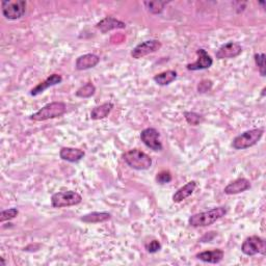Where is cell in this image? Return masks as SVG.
<instances>
[{
	"label": "cell",
	"instance_id": "1",
	"mask_svg": "<svg viewBox=\"0 0 266 266\" xmlns=\"http://www.w3.org/2000/svg\"><path fill=\"white\" fill-rule=\"evenodd\" d=\"M227 214V209L225 207H215L208 211L200 212L192 215L188 219L189 226L200 228L213 225L215 221L220 219Z\"/></svg>",
	"mask_w": 266,
	"mask_h": 266
},
{
	"label": "cell",
	"instance_id": "2",
	"mask_svg": "<svg viewBox=\"0 0 266 266\" xmlns=\"http://www.w3.org/2000/svg\"><path fill=\"white\" fill-rule=\"evenodd\" d=\"M67 111V105L64 102H51L40 110H37L35 113L30 116V120L35 122H43L51 119L60 118L64 116Z\"/></svg>",
	"mask_w": 266,
	"mask_h": 266
},
{
	"label": "cell",
	"instance_id": "3",
	"mask_svg": "<svg viewBox=\"0 0 266 266\" xmlns=\"http://www.w3.org/2000/svg\"><path fill=\"white\" fill-rule=\"evenodd\" d=\"M123 158L131 168L137 170H146L152 165L151 157L139 149H133L126 152Z\"/></svg>",
	"mask_w": 266,
	"mask_h": 266
},
{
	"label": "cell",
	"instance_id": "4",
	"mask_svg": "<svg viewBox=\"0 0 266 266\" xmlns=\"http://www.w3.org/2000/svg\"><path fill=\"white\" fill-rule=\"evenodd\" d=\"M263 129L261 128H256V129H251L248 131H244L241 135L237 136L233 142H232V147L235 150H244L251 148L258 144V142L262 139L263 137Z\"/></svg>",
	"mask_w": 266,
	"mask_h": 266
},
{
	"label": "cell",
	"instance_id": "5",
	"mask_svg": "<svg viewBox=\"0 0 266 266\" xmlns=\"http://www.w3.org/2000/svg\"><path fill=\"white\" fill-rule=\"evenodd\" d=\"M82 202V197L76 192H60L55 193L51 197V205L54 208H65L76 206Z\"/></svg>",
	"mask_w": 266,
	"mask_h": 266
},
{
	"label": "cell",
	"instance_id": "6",
	"mask_svg": "<svg viewBox=\"0 0 266 266\" xmlns=\"http://www.w3.org/2000/svg\"><path fill=\"white\" fill-rule=\"evenodd\" d=\"M3 15L9 20H17L24 16L26 2L24 0H4L2 3Z\"/></svg>",
	"mask_w": 266,
	"mask_h": 266
},
{
	"label": "cell",
	"instance_id": "7",
	"mask_svg": "<svg viewBox=\"0 0 266 266\" xmlns=\"http://www.w3.org/2000/svg\"><path fill=\"white\" fill-rule=\"evenodd\" d=\"M241 252L246 256H255V255H265L266 254V241L257 236H250L246 238L242 245Z\"/></svg>",
	"mask_w": 266,
	"mask_h": 266
},
{
	"label": "cell",
	"instance_id": "8",
	"mask_svg": "<svg viewBox=\"0 0 266 266\" xmlns=\"http://www.w3.org/2000/svg\"><path fill=\"white\" fill-rule=\"evenodd\" d=\"M161 46L162 44L158 40H148V41L142 42L141 44H139L138 46L133 48V50L131 51V56L133 59L140 60L151 53H154L158 51L161 48Z\"/></svg>",
	"mask_w": 266,
	"mask_h": 266
},
{
	"label": "cell",
	"instance_id": "9",
	"mask_svg": "<svg viewBox=\"0 0 266 266\" xmlns=\"http://www.w3.org/2000/svg\"><path fill=\"white\" fill-rule=\"evenodd\" d=\"M142 142L153 151H162L163 146L160 141V133L155 128H146L141 133Z\"/></svg>",
	"mask_w": 266,
	"mask_h": 266
},
{
	"label": "cell",
	"instance_id": "10",
	"mask_svg": "<svg viewBox=\"0 0 266 266\" xmlns=\"http://www.w3.org/2000/svg\"><path fill=\"white\" fill-rule=\"evenodd\" d=\"M242 53V47L237 42H228L221 45L215 53L216 59L226 60V59H235Z\"/></svg>",
	"mask_w": 266,
	"mask_h": 266
},
{
	"label": "cell",
	"instance_id": "11",
	"mask_svg": "<svg viewBox=\"0 0 266 266\" xmlns=\"http://www.w3.org/2000/svg\"><path fill=\"white\" fill-rule=\"evenodd\" d=\"M197 54H198V60L195 63L188 64L186 66L187 70L189 71L205 70V69H209L213 65V60L211 59V56L208 54V52L205 49L203 48L198 49Z\"/></svg>",
	"mask_w": 266,
	"mask_h": 266
},
{
	"label": "cell",
	"instance_id": "12",
	"mask_svg": "<svg viewBox=\"0 0 266 266\" xmlns=\"http://www.w3.org/2000/svg\"><path fill=\"white\" fill-rule=\"evenodd\" d=\"M252 187L250 180L245 178H238L231 182L230 184H228L225 189L224 193L228 196H233V195H238L241 193H244Z\"/></svg>",
	"mask_w": 266,
	"mask_h": 266
},
{
	"label": "cell",
	"instance_id": "13",
	"mask_svg": "<svg viewBox=\"0 0 266 266\" xmlns=\"http://www.w3.org/2000/svg\"><path fill=\"white\" fill-rule=\"evenodd\" d=\"M63 81V77L59 74H52L50 75L47 79L40 82L37 85H35L31 91L30 95L33 97L39 96L42 93H44L46 90H48L51 86H54L56 84H60Z\"/></svg>",
	"mask_w": 266,
	"mask_h": 266
},
{
	"label": "cell",
	"instance_id": "14",
	"mask_svg": "<svg viewBox=\"0 0 266 266\" xmlns=\"http://www.w3.org/2000/svg\"><path fill=\"white\" fill-rule=\"evenodd\" d=\"M99 63H100V58L98 55L87 53L79 56V58L76 60L75 67L78 71H84L96 67Z\"/></svg>",
	"mask_w": 266,
	"mask_h": 266
},
{
	"label": "cell",
	"instance_id": "15",
	"mask_svg": "<svg viewBox=\"0 0 266 266\" xmlns=\"http://www.w3.org/2000/svg\"><path fill=\"white\" fill-rule=\"evenodd\" d=\"M85 156L83 150L77 148L64 147L60 151V157L68 162H78Z\"/></svg>",
	"mask_w": 266,
	"mask_h": 266
},
{
	"label": "cell",
	"instance_id": "16",
	"mask_svg": "<svg viewBox=\"0 0 266 266\" xmlns=\"http://www.w3.org/2000/svg\"><path fill=\"white\" fill-rule=\"evenodd\" d=\"M96 27L102 33H106L113 29H124L126 28V24L123 21H120L113 17H106L103 19V20L97 23Z\"/></svg>",
	"mask_w": 266,
	"mask_h": 266
},
{
	"label": "cell",
	"instance_id": "17",
	"mask_svg": "<svg viewBox=\"0 0 266 266\" xmlns=\"http://www.w3.org/2000/svg\"><path fill=\"white\" fill-rule=\"evenodd\" d=\"M225 256V253L220 249H215L212 251H205L202 253H199L196 255V258L205 262V263H210V264H217L223 261Z\"/></svg>",
	"mask_w": 266,
	"mask_h": 266
},
{
	"label": "cell",
	"instance_id": "18",
	"mask_svg": "<svg viewBox=\"0 0 266 266\" xmlns=\"http://www.w3.org/2000/svg\"><path fill=\"white\" fill-rule=\"evenodd\" d=\"M197 188V182L191 181L186 183L184 186L179 188L178 191L173 195V202L174 203H181L182 201L186 200L191 197Z\"/></svg>",
	"mask_w": 266,
	"mask_h": 266
},
{
	"label": "cell",
	"instance_id": "19",
	"mask_svg": "<svg viewBox=\"0 0 266 266\" xmlns=\"http://www.w3.org/2000/svg\"><path fill=\"white\" fill-rule=\"evenodd\" d=\"M112 108H113V104L111 102H106L99 106L94 107L91 111V119L94 121L103 120L108 117Z\"/></svg>",
	"mask_w": 266,
	"mask_h": 266
},
{
	"label": "cell",
	"instance_id": "20",
	"mask_svg": "<svg viewBox=\"0 0 266 266\" xmlns=\"http://www.w3.org/2000/svg\"><path fill=\"white\" fill-rule=\"evenodd\" d=\"M153 79L158 85L165 86L177 79V72L174 70H167L155 75Z\"/></svg>",
	"mask_w": 266,
	"mask_h": 266
},
{
	"label": "cell",
	"instance_id": "21",
	"mask_svg": "<svg viewBox=\"0 0 266 266\" xmlns=\"http://www.w3.org/2000/svg\"><path fill=\"white\" fill-rule=\"evenodd\" d=\"M111 218V214L108 212H92L80 217V220L85 224H99L109 220Z\"/></svg>",
	"mask_w": 266,
	"mask_h": 266
},
{
	"label": "cell",
	"instance_id": "22",
	"mask_svg": "<svg viewBox=\"0 0 266 266\" xmlns=\"http://www.w3.org/2000/svg\"><path fill=\"white\" fill-rule=\"evenodd\" d=\"M95 93H96V86H95L92 82H87L86 84L82 85L77 90V92L75 93V95L79 98H91L94 96Z\"/></svg>",
	"mask_w": 266,
	"mask_h": 266
},
{
	"label": "cell",
	"instance_id": "23",
	"mask_svg": "<svg viewBox=\"0 0 266 266\" xmlns=\"http://www.w3.org/2000/svg\"><path fill=\"white\" fill-rule=\"evenodd\" d=\"M144 5L146 6V8L148 9V11L153 14V15H158L160 13H162L164 7L167 5V3L165 2H146L144 3Z\"/></svg>",
	"mask_w": 266,
	"mask_h": 266
},
{
	"label": "cell",
	"instance_id": "24",
	"mask_svg": "<svg viewBox=\"0 0 266 266\" xmlns=\"http://www.w3.org/2000/svg\"><path fill=\"white\" fill-rule=\"evenodd\" d=\"M265 58H266V56H265L264 53H255V55H254V60H255L256 66L258 67L259 73H260V75L262 76V77H264V76L266 75Z\"/></svg>",
	"mask_w": 266,
	"mask_h": 266
},
{
	"label": "cell",
	"instance_id": "25",
	"mask_svg": "<svg viewBox=\"0 0 266 266\" xmlns=\"http://www.w3.org/2000/svg\"><path fill=\"white\" fill-rule=\"evenodd\" d=\"M184 117L185 120L188 124H191L193 126H197L199 125L201 122H203V117L199 113L196 112H192V111H185L184 112Z\"/></svg>",
	"mask_w": 266,
	"mask_h": 266
},
{
	"label": "cell",
	"instance_id": "26",
	"mask_svg": "<svg viewBox=\"0 0 266 266\" xmlns=\"http://www.w3.org/2000/svg\"><path fill=\"white\" fill-rule=\"evenodd\" d=\"M19 214V211L17 208H11V209H6L0 212V223H5L11 219H14L17 215Z\"/></svg>",
	"mask_w": 266,
	"mask_h": 266
},
{
	"label": "cell",
	"instance_id": "27",
	"mask_svg": "<svg viewBox=\"0 0 266 266\" xmlns=\"http://www.w3.org/2000/svg\"><path fill=\"white\" fill-rule=\"evenodd\" d=\"M172 179H173L172 174H170L168 170H162V172L158 173L156 176V181L159 184H167L172 181Z\"/></svg>",
	"mask_w": 266,
	"mask_h": 266
},
{
	"label": "cell",
	"instance_id": "28",
	"mask_svg": "<svg viewBox=\"0 0 266 266\" xmlns=\"http://www.w3.org/2000/svg\"><path fill=\"white\" fill-rule=\"evenodd\" d=\"M146 250L150 254H155L161 250V244L158 240H152L150 243L146 244Z\"/></svg>",
	"mask_w": 266,
	"mask_h": 266
},
{
	"label": "cell",
	"instance_id": "29",
	"mask_svg": "<svg viewBox=\"0 0 266 266\" xmlns=\"http://www.w3.org/2000/svg\"><path fill=\"white\" fill-rule=\"evenodd\" d=\"M211 86H212V82L210 80H203L199 83L198 91L199 93H206L211 88Z\"/></svg>",
	"mask_w": 266,
	"mask_h": 266
},
{
	"label": "cell",
	"instance_id": "30",
	"mask_svg": "<svg viewBox=\"0 0 266 266\" xmlns=\"http://www.w3.org/2000/svg\"><path fill=\"white\" fill-rule=\"evenodd\" d=\"M0 259H2V262H3V264H4V265H6V261H5V259H4V258H0Z\"/></svg>",
	"mask_w": 266,
	"mask_h": 266
}]
</instances>
